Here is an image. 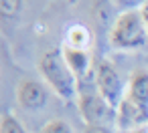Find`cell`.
<instances>
[{
	"label": "cell",
	"mask_w": 148,
	"mask_h": 133,
	"mask_svg": "<svg viewBox=\"0 0 148 133\" xmlns=\"http://www.w3.org/2000/svg\"><path fill=\"white\" fill-rule=\"evenodd\" d=\"M148 41V26L142 10H130L118 14L110 28V45L118 51H134Z\"/></svg>",
	"instance_id": "7a4b0ae2"
},
{
	"label": "cell",
	"mask_w": 148,
	"mask_h": 133,
	"mask_svg": "<svg viewBox=\"0 0 148 133\" xmlns=\"http://www.w3.org/2000/svg\"><path fill=\"white\" fill-rule=\"evenodd\" d=\"M146 125H148V109L124 97V101L118 107V119H116V127L120 129V133L140 129Z\"/></svg>",
	"instance_id": "5b68a950"
},
{
	"label": "cell",
	"mask_w": 148,
	"mask_h": 133,
	"mask_svg": "<svg viewBox=\"0 0 148 133\" xmlns=\"http://www.w3.org/2000/svg\"><path fill=\"white\" fill-rule=\"evenodd\" d=\"M41 133H75L71 125L63 119H51L41 127Z\"/></svg>",
	"instance_id": "8fae6325"
},
{
	"label": "cell",
	"mask_w": 148,
	"mask_h": 133,
	"mask_svg": "<svg viewBox=\"0 0 148 133\" xmlns=\"http://www.w3.org/2000/svg\"><path fill=\"white\" fill-rule=\"evenodd\" d=\"M61 51H63V57H65V61H67L71 73L77 77V81H81V79L87 75L89 67H91L89 53H87V51H81V49H71V47H63Z\"/></svg>",
	"instance_id": "ba28073f"
},
{
	"label": "cell",
	"mask_w": 148,
	"mask_h": 133,
	"mask_svg": "<svg viewBox=\"0 0 148 133\" xmlns=\"http://www.w3.org/2000/svg\"><path fill=\"white\" fill-rule=\"evenodd\" d=\"M110 2L118 10V14H122V12H130V10H142V6L148 0H110Z\"/></svg>",
	"instance_id": "7c38bea8"
},
{
	"label": "cell",
	"mask_w": 148,
	"mask_h": 133,
	"mask_svg": "<svg viewBox=\"0 0 148 133\" xmlns=\"http://www.w3.org/2000/svg\"><path fill=\"white\" fill-rule=\"evenodd\" d=\"M124 133H148V125L140 127V129H132V131H124Z\"/></svg>",
	"instance_id": "9a60e30c"
},
{
	"label": "cell",
	"mask_w": 148,
	"mask_h": 133,
	"mask_svg": "<svg viewBox=\"0 0 148 133\" xmlns=\"http://www.w3.org/2000/svg\"><path fill=\"white\" fill-rule=\"evenodd\" d=\"M142 14H144V20H146V26H148V2L142 6Z\"/></svg>",
	"instance_id": "2e32d148"
},
{
	"label": "cell",
	"mask_w": 148,
	"mask_h": 133,
	"mask_svg": "<svg viewBox=\"0 0 148 133\" xmlns=\"http://www.w3.org/2000/svg\"><path fill=\"white\" fill-rule=\"evenodd\" d=\"M95 89L97 93L112 105V107H120V103L124 101L126 97V91H124V81H122V75L120 71L116 69V65L108 59H99L97 65H95Z\"/></svg>",
	"instance_id": "277c9868"
},
{
	"label": "cell",
	"mask_w": 148,
	"mask_h": 133,
	"mask_svg": "<svg viewBox=\"0 0 148 133\" xmlns=\"http://www.w3.org/2000/svg\"><path fill=\"white\" fill-rule=\"evenodd\" d=\"M126 97L148 109V71L146 69H136L130 75V85H128Z\"/></svg>",
	"instance_id": "52a82bcc"
},
{
	"label": "cell",
	"mask_w": 148,
	"mask_h": 133,
	"mask_svg": "<svg viewBox=\"0 0 148 133\" xmlns=\"http://www.w3.org/2000/svg\"><path fill=\"white\" fill-rule=\"evenodd\" d=\"M0 133H27V129L12 113L6 111L2 115V121H0Z\"/></svg>",
	"instance_id": "30bf717a"
},
{
	"label": "cell",
	"mask_w": 148,
	"mask_h": 133,
	"mask_svg": "<svg viewBox=\"0 0 148 133\" xmlns=\"http://www.w3.org/2000/svg\"><path fill=\"white\" fill-rule=\"evenodd\" d=\"M47 89L43 83L39 81H31V79H25L18 83L16 87V101L23 109L27 111H39L47 105Z\"/></svg>",
	"instance_id": "8992f818"
},
{
	"label": "cell",
	"mask_w": 148,
	"mask_h": 133,
	"mask_svg": "<svg viewBox=\"0 0 148 133\" xmlns=\"http://www.w3.org/2000/svg\"><path fill=\"white\" fill-rule=\"evenodd\" d=\"M83 133H114L112 127H101V125H85Z\"/></svg>",
	"instance_id": "5bb4252c"
},
{
	"label": "cell",
	"mask_w": 148,
	"mask_h": 133,
	"mask_svg": "<svg viewBox=\"0 0 148 133\" xmlns=\"http://www.w3.org/2000/svg\"><path fill=\"white\" fill-rule=\"evenodd\" d=\"M89 45H91V32L87 30V26H83V24H71V26L67 28V34H65V47L87 51Z\"/></svg>",
	"instance_id": "9c48e42d"
},
{
	"label": "cell",
	"mask_w": 148,
	"mask_h": 133,
	"mask_svg": "<svg viewBox=\"0 0 148 133\" xmlns=\"http://www.w3.org/2000/svg\"><path fill=\"white\" fill-rule=\"evenodd\" d=\"M77 107L81 113V119L85 125H101V127H112L116 125L118 119V109L112 107L95 89L91 91H79L77 95Z\"/></svg>",
	"instance_id": "3957f363"
},
{
	"label": "cell",
	"mask_w": 148,
	"mask_h": 133,
	"mask_svg": "<svg viewBox=\"0 0 148 133\" xmlns=\"http://www.w3.org/2000/svg\"><path fill=\"white\" fill-rule=\"evenodd\" d=\"M37 67H39V73H41L43 81L51 87V91L59 99L73 101L79 95L77 77L71 73L61 49H51V51L43 53Z\"/></svg>",
	"instance_id": "6da1fadb"
},
{
	"label": "cell",
	"mask_w": 148,
	"mask_h": 133,
	"mask_svg": "<svg viewBox=\"0 0 148 133\" xmlns=\"http://www.w3.org/2000/svg\"><path fill=\"white\" fill-rule=\"evenodd\" d=\"M23 8V0H0V12L4 18H16Z\"/></svg>",
	"instance_id": "4fadbf2b"
}]
</instances>
